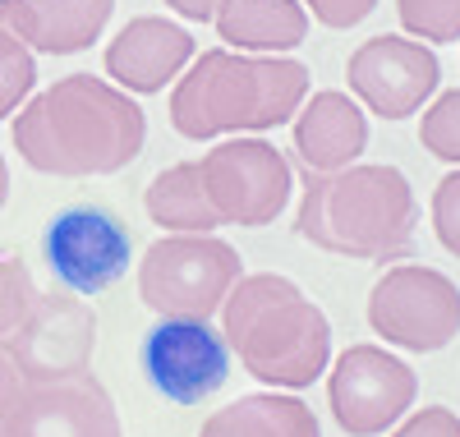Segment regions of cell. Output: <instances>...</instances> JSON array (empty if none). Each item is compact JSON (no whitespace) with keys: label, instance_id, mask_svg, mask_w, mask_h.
<instances>
[{"label":"cell","instance_id":"22","mask_svg":"<svg viewBox=\"0 0 460 437\" xmlns=\"http://www.w3.org/2000/svg\"><path fill=\"white\" fill-rule=\"evenodd\" d=\"M419 143L438 162L460 166V88H447L424 106V115H419Z\"/></svg>","mask_w":460,"mask_h":437},{"label":"cell","instance_id":"26","mask_svg":"<svg viewBox=\"0 0 460 437\" xmlns=\"http://www.w3.org/2000/svg\"><path fill=\"white\" fill-rule=\"evenodd\" d=\"M304 10H309V19H318L323 28H359L373 10H377V0H299Z\"/></svg>","mask_w":460,"mask_h":437},{"label":"cell","instance_id":"6","mask_svg":"<svg viewBox=\"0 0 460 437\" xmlns=\"http://www.w3.org/2000/svg\"><path fill=\"white\" fill-rule=\"evenodd\" d=\"M368 327L396 350L438 354L460 336V286L424 263H396L368 290Z\"/></svg>","mask_w":460,"mask_h":437},{"label":"cell","instance_id":"8","mask_svg":"<svg viewBox=\"0 0 460 437\" xmlns=\"http://www.w3.org/2000/svg\"><path fill=\"white\" fill-rule=\"evenodd\" d=\"M419 378L387 345H350L327 364V406L345 437H382L414 410Z\"/></svg>","mask_w":460,"mask_h":437},{"label":"cell","instance_id":"4","mask_svg":"<svg viewBox=\"0 0 460 437\" xmlns=\"http://www.w3.org/2000/svg\"><path fill=\"white\" fill-rule=\"evenodd\" d=\"M419 198L396 166L350 162L327 175H309L295 208V235L336 258L401 263L414 249Z\"/></svg>","mask_w":460,"mask_h":437},{"label":"cell","instance_id":"14","mask_svg":"<svg viewBox=\"0 0 460 437\" xmlns=\"http://www.w3.org/2000/svg\"><path fill=\"white\" fill-rule=\"evenodd\" d=\"M199 56L189 28L162 14H138L106 42V78L129 97H152L166 93V84L184 74V65Z\"/></svg>","mask_w":460,"mask_h":437},{"label":"cell","instance_id":"23","mask_svg":"<svg viewBox=\"0 0 460 437\" xmlns=\"http://www.w3.org/2000/svg\"><path fill=\"white\" fill-rule=\"evenodd\" d=\"M32 295H37V286H32L28 263L0 249V341H5V336L23 323Z\"/></svg>","mask_w":460,"mask_h":437},{"label":"cell","instance_id":"25","mask_svg":"<svg viewBox=\"0 0 460 437\" xmlns=\"http://www.w3.org/2000/svg\"><path fill=\"white\" fill-rule=\"evenodd\" d=\"M387 437H460V415L447 406H424V410H410L401 424H392Z\"/></svg>","mask_w":460,"mask_h":437},{"label":"cell","instance_id":"20","mask_svg":"<svg viewBox=\"0 0 460 437\" xmlns=\"http://www.w3.org/2000/svg\"><path fill=\"white\" fill-rule=\"evenodd\" d=\"M37 88V51H28V42L10 28V0H0V120L32 97Z\"/></svg>","mask_w":460,"mask_h":437},{"label":"cell","instance_id":"29","mask_svg":"<svg viewBox=\"0 0 460 437\" xmlns=\"http://www.w3.org/2000/svg\"><path fill=\"white\" fill-rule=\"evenodd\" d=\"M5 203H10V162L0 152V212H5Z\"/></svg>","mask_w":460,"mask_h":437},{"label":"cell","instance_id":"1","mask_svg":"<svg viewBox=\"0 0 460 437\" xmlns=\"http://www.w3.org/2000/svg\"><path fill=\"white\" fill-rule=\"evenodd\" d=\"M10 134L28 171L56 180H88L120 175L138 162L147 143V115L138 97L115 88L111 78L65 74L19 106Z\"/></svg>","mask_w":460,"mask_h":437},{"label":"cell","instance_id":"28","mask_svg":"<svg viewBox=\"0 0 460 437\" xmlns=\"http://www.w3.org/2000/svg\"><path fill=\"white\" fill-rule=\"evenodd\" d=\"M217 5H221V0H166V10H175L189 23H212Z\"/></svg>","mask_w":460,"mask_h":437},{"label":"cell","instance_id":"5","mask_svg":"<svg viewBox=\"0 0 460 437\" xmlns=\"http://www.w3.org/2000/svg\"><path fill=\"white\" fill-rule=\"evenodd\" d=\"M240 276L244 258L230 240L166 230L138 258V299L157 317H212Z\"/></svg>","mask_w":460,"mask_h":437},{"label":"cell","instance_id":"10","mask_svg":"<svg viewBox=\"0 0 460 437\" xmlns=\"http://www.w3.org/2000/svg\"><path fill=\"white\" fill-rule=\"evenodd\" d=\"M23 382L65 378L93 369L97 350V313L74 290H37L23 323L5 336Z\"/></svg>","mask_w":460,"mask_h":437},{"label":"cell","instance_id":"21","mask_svg":"<svg viewBox=\"0 0 460 437\" xmlns=\"http://www.w3.org/2000/svg\"><path fill=\"white\" fill-rule=\"evenodd\" d=\"M396 19L414 42H460V0H396Z\"/></svg>","mask_w":460,"mask_h":437},{"label":"cell","instance_id":"3","mask_svg":"<svg viewBox=\"0 0 460 437\" xmlns=\"http://www.w3.org/2000/svg\"><path fill=\"white\" fill-rule=\"evenodd\" d=\"M217 313L240 369L272 391L314 387L332 364L327 313L281 272H244Z\"/></svg>","mask_w":460,"mask_h":437},{"label":"cell","instance_id":"11","mask_svg":"<svg viewBox=\"0 0 460 437\" xmlns=\"http://www.w3.org/2000/svg\"><path fill=\"white\" fill-rule=\"evenodd\" d=\"M143 373L166 401L199 406L230 378V345L212 317H162L143 336Z\"/></svg>","mask_w":460,"mask_h":437},{"label":"cell","instance_id":"12","mask_svg":"<svg viewBox=\"0 0 460 437\" xmlns=\"http://www.w3.org/2000/svg\"><path fill=\"white\" fill-rule=\"evenodd\" d=\"M0 437H125L106 382L84 369L65 378L23 382Z\"/></svg>","mask_w":460,"mask_h":437},{"label":"cell","instance_id":"27","mask_svg":"<svg viewBox=\"0 0 460 437\" xmlns=\"http://www.w3.org/2000/svg\"><path fill=\"white\" fill-rule=\"evenodd\" d=\"M19 391H23V373H19V364H14V354H10V345L0 341V424H5V415L14 410V401H19Z\"/></svg>","mask_w":460,"mask_h":437},{"label":"cell","instance_id":"15","mask_svg":"<svg viewBox=\"0 0 460 437\" xmlns=\"http://www.w3.org/2000/svg\"><path fill=\"white\" fill-rule=\"evenodd\" d=\"M290 134H295V152L309 175H327L359 162L368 152V111L341 88H323L299 102V111L290 115Z\"/></svg>","mask_w":460,"mask_h":437},{"label":"cell","instance_id":"24","mask_svg":"<svg viewBox=\"0 0 460 437\" xmlns=\"http://www.w3.org/2000/svg\"><path fill=\"white\" fill-rule=\"evenodd\" d=\"M429 212H433V235H438V245H442L451 258H460V166H456L451 175L438 180Z\"/></svg>","mask_w":460,"mask_h":437},{"label":"cell","instance_id":"19","mask_svg":"<svg viewBox=\"0 0 460 437\" xmlns=\"http://www.w3.org/2000/svg\"><path fill=\"white\" fill-rule=\"evenodd\" d=\"M143 212L152 217V226L184 230V235H203V230L221 226L212 203H208L199 162H175V166L152 175V184L143 189Z\"/></svg>","mask_w":460,"mask_h":437},{"label":"cell","instance_id":"13","mask_svg":"<svg viewBox=\"0 0 460 437\" xmlns=\"http://www.w3.org/2000/svg\"><path fill=\"white\" fill-rule=\"evenodd\" d=\"M47 267L74 295H97L129 272V230L106 208H65L47 226Z\"/></svg>","mask_w":460,"mask_h":437},{"label":"cell","instance_id":"9","mask_svg":"<svg viewBox=\"0 0 460 437\" xmlns=\"http://www.w3.org/2000/svg\"><path fill=\"white\" fill-rule=\"evenodd\" d=\"M350 97L377 120H410L442 84V60L429 42L405 32H377L359 42L345 60Z\"/></svg>","mask_w":460,"mask_h":437},{"label":"cell","instance_id":"7","mask_svg":"<svg viewBox=\"0 0 460 437\" xmlns=\"http://www.w3.org/2000/svg\"><path fill=\"white\" fill-rule=\"evenodd\" d=\"M199 175H203L217 221L244 226V230L272 226L286 212L290 189H295V171L286 162V152H277L258 134H235L217 143L212 152H203Z\"/></svg>","mask_w":460,"mask_h":437},{"label":"cell","instance_id":"2","mask_svg":"<svg viewBox=\"0 0 460 437\" xmlns=\"http://www.w3.org/2000/svg\"><path fill=\"white\" fill-rule=\"evenodd\" d=\"M309 65L295 56L253 51H203L184 65L171 88V129L180 138H235L290 125L299 102L309 97Z\"/></svg>","mask_w":460,"mask_h":437},{"label":"cell","instance_id":"17","mask_svg":"<svg viewBox=\"0 0 460 437\" xmlns=\"http://www.w3.org/2000/svg\"><path fill=\"white\" fill-rule=\"evenodd\" d=\"M309 10L299 0H221L212 28L230 51L290 56L309 37Z\"/></svg>","mask_w":460,"mask_h":437},{"label":"cell","instance_id":"16","mask_svg":"<svg viewBox=\"0 0 460 437\" xmlns=\"http://www.w3.org/2000/svg\"><path fill=\"white\" fill-rule=\"evenodd\" d=\"M115 14V0H10V28L42 56H79Z\"/></svg>","mask_w":460,"mask_h":437},{"label":"cell","instance_id":"18","mask_svg":"<svg viewBox=\"0 0 460 437\" xmlns=\"http://www.w3.org/2000/svg\"><path fill=\"white\" fill-rule=\"evenodd\" d=\"M199 437H323V424L290 391H249L212 410Z\"/></svg>","mask_w":460,"mask_h":437}]
</instances>
